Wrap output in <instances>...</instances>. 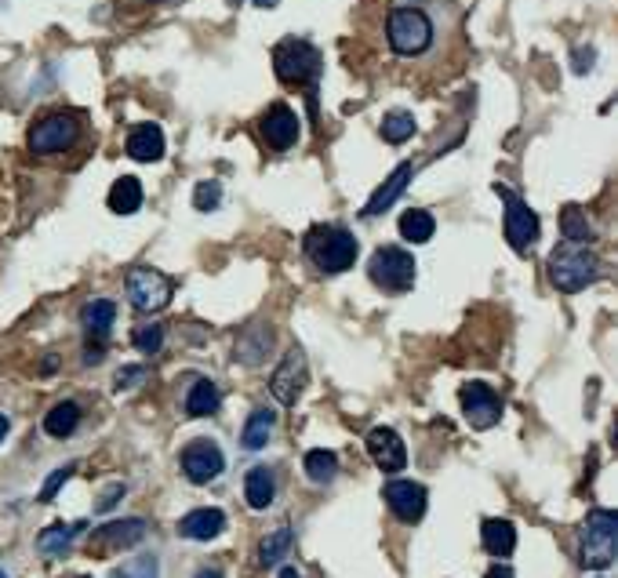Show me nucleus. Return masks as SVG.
I'll use <instances>...</instances> for the list:
<instances>
[{
  "label": "nucleus",
  "instance_id": "2eb2a0df",
  "mask_svg": "<svg viewBox=\"0 0 618 578\" xmlns=\"http://www.w3.org/2000/svg\"><path fill=\"white\" fill-rule=\"evenodd\" d=\"M259 131H262V139H266V146H273V150H291V146L299 142V117H295L291 106L273 102L270 110L262 113Z\"/></svg>",
  "mask_w": 618,
  "mask_h": 578
},
{
  "label": "nucleus",
  "instance_id": "f704fd0d",
  "mask_svg": "<svg viewBox=\"0 0 618 578\" xmlns=\"http://www.w3.org/2000/svg\"><path fill=\"white\" fill-rule=\"evenodd\" d=\"M73 477V466H62V469H55L48 480H44V488H40V502H51L55 495H59V488L66 484V480Z\"/></svg>",
  "mask_w": 618,
  "mask_h": 578
},
{
  "label": "nucleus",
  "instance_id": "20e7f679",
  "mask_svg": "<svg viewBox=\"0 0 618 578\" xmlns=\"http://www.w3.org/2000/svg\"><path fill=\"white\" fill-rule=\"evenodd\" d=\"M615 539H618V517L611 509H593L582 524V546L579 560L582 568L604 571L615 564Z\"/></svg>",
  "mask_w": 618,
  "mask_h": 578
},
{
  "label": "nucleus",
  "instance_id": "473e14b6",
  "mask_svg": "<svg viewBox=\"0 0 618 578\" xmlns=\"http://www.w3.org/2000/svg\"><path fill=\"white\" fill-rule=\"evenodd\" d=\"M131 346L139 349V353H146V357H153L164 346V328L160 324H142V328L131 331Z\"/></svg>",
  "mask_w": 618,
  "mask_h": 578
},
{
  "label": "nucleus",
  "instance_id": "f257e3e1",
  "mask_svg": "<svg viewBox=\"0 0 618 578\" xmlns=\"http://www.w3.org/2000/svg\"><path fill=\"white\" fill-rule=\"evenodd\" d=\"M306 255L320 273H346L357 262L360 244L342 226H313L306 233Z\"/></svg>",
  "mask_w": 618,
  "mask_h": 578
},
{
  "label": "nucleus",
  "instance_id": "a211bd4d",
  "mask_svg": "<svg viewBox=\"0 0 618 578\" xmlns=\"http://www.w3.org/2000/svg\"><path fill=\"white\" fill-rule=\"evenodd\" d=\"M226 531V513L222 509H193L179 520V535L193 542H211Z\"/></svg>",
  "mask_w": 618,
  "mask_h": 578
},
{
  "label": "nucleus",
  "instance_id": "f03ea898",
  "mask_svg": "<svg viewBox=\"0 0 618 578\" xmlns=\"http://www.w3.org/2000/svg\"><path fill=\"white\" fill-rule=\"evenodd\" d=\"M273 70L284 84L291 88H306L309 99L317 95V80H320V70H324V59H320V51L309 44V40H280L277 48H273Z\"/></svg>",
  "mask_w": 618,
  "mask_h": 578
},
{
  "label": "nucleus",
  "instance_id": "4be33fe9",
  "mask_svg": "<svg viewBox=\"0 0 618 578\" xmlns=\"http://www.w3.org/2000/svg\"><path fill=\"white\" fill-rule=\"evenodd\" d=\"M480 542H484V549H488L491 557H509L517 549V528L509 520H484Z\"/></svg>",
  "mask_w": 618,
  "mask_h": 578
},
{
  "label": "nucleus",
  "instance_id": "0eeeda50",
  "mask_svg": "<svg viewBox=\"0 0 618 578\" xmlns=\"http://www.w3.org/2000/svg\"><path fill=\"white\" fill-rule=\"evenodd\" d=\"M368 277L375 288L389 291V295H400V291H408L415 284V259H411V251L386 244V248H379L371 255Z\"/></svg>",
  "mask_w": 618,
  "mask_h": 578
},
{
  "label": "nucleus",
  "instance_id": "393cba45",
  "mask_svg": "<svg viewBox=\"0 0 618 578\" xmlns=\"http://www.w3.org/2000/svg\"><path fill=\"white\" fill-rule=\"evenodd\" d=\"M273 426H277V415H273L270 408L251 411V419L244 422V433H240V444L248 451H262L266 448V440H270Z\"/></svg>",
  "mask_w": 618,
  "mask_h": 578
},
{
  "label": "nucleus",
  "instance_id": "6ab92c4d",
  "mask_svg": "<svg viewBox=\"0 0 618 578\" xmlns=\"http://www.w3.org/2000/svg\"><path fill=\"white\" fill-rule=\"evenodd\" d=\"M411 179H415V164H400V168L393 171V175H389L386 182H382L379 190L371 193V200L364 204V219H375V215H382L386 208H393L400 193L408 190Z\"/></svg>",
  "mask_w": 618,
  "mask_h": 578
},
{
  "label": "nucleus",
  "instance_id": "b1692460",
  "mask_svg": "<svg viewBox=\"0 0 618 578\" xmlns=\"http://www.w3.org/2000/svg\"><path fill=\"white\" fill-rule=\"evenodd\" d=\"M80 531H84V524H51V528H44L37 535V549L44 557H62Z\"/></svg>",
  "mask_w": 618,
  "mask_h": 578
},
{
  "label": "nucleus",
  "instance_id": "2f4dec72",
  "mask_svg": "<svg viewBox=\"0 0 618 578\" xmlns=\"http://www.w3.org/2000/svg\"><path fill=\"white\" fill-rule=\"evenodd\" d=\"M291 549V528H277L273 535H266L259 546V564L262 568H277L280 560L288 557Z\"/></svg>",
  "mask_w": 618,
  "mask_h": 578
},
{
  "label": "nucleus",
  "instance_id": "7c9ffc66",
  "mask_svg": "<svg viewBox=\"0 0 618 578\" xmlns=\"http://www.w3.org/2000/svg\"><path fill=\"white\" fill-rule=\"evenodd\" d=\"M560 233H564V240L568 244H589L593 240V226H589L586 211L582 208H564V215H560Z\"/></svg>",
  "mask_w": 618,
  "mask_h": 578
},
{
  "label": "nucleus",
  "instance_id": "f8f14e48",
  "mask_svg": "<svg viewBox=\"0 0 618 578\" xmlns=\"http://www.w3.org/2000/svg\"><path fill=\"white\" fill-rule=\"evenodd\" d=\"M306 379H309V368H306V353L302 349H288L284 360L277 364L270 379V393L277 397V404L291 408L295 400L302 397V389H306Z\"/></svg>",
  "mask_w": 618,
  "mask_h": 578
},
{
  "label": "nucleus",
  "instance_id": "a19ab883",
  "mask_svg": "<svg viewBox=\"0 0 618 578\" xmlns=\"http://www.w3.org/2000/svg\"><path fill=\"white\" fill-rule=\"evenodd\" d=\"M8 429H11V422H8V415H0V440L8 437Z\"/></svg>",
  "mask_w": 618,
  "mask_h": 578
},
{
  "label": "nucleus",
  "instance_id": "7ed1b4c3",
  "mask_svg": "<svg viewBox=\"0 0 618 578\" xmlns=\"http://www.w3.org/2000/svg\"><path fill=\"white\" fill-rule=\"evenodd\" d=\"M600 277V259L586 244H560L553 255H549V280H553V288L564 291V295H575L582 291L586 284Z\"/></svg>",
  "mask_w": 618,
  "mask_h": 578
},
{
  "label": "nucleus",
  "instance_id": "6e6552de",
  "mask_svg": "<svg viewBox=\"0 0 618 578\" xmlns=\"http://www.w3.org/2000/svg\"><path fill=\"white\" fill-rule=\"evenodd\" d=\"M495 193H499L502 204H506V240H509V248L517 251V255H524V251H531V244H535L539 233H542L539 215L528 208V200H520L517 193L506 190V186H499V182H495Z\"/></svg>",
  "mask_w": 618,
  "mask_h": 578
},
{
  "label": "nucleus",
  "instance_id": "72a5a7b5",
  "mask_svg": "<svg viewBox=\"0 0 618 578\" xmlns=\"http://www.w3.org/2000/svg\"><path fill=\"white\" fill-rule=\"evenodd\" d=\"M219 200H222V186L215 179L200 182L197 193H193V204H197V211H215V208H219Z\"/></svg>",
  "mask_w": 618,
  "mask_h": 578
},
{
  "label": "nucleus",
  "instance_id": "f3484780",
  "mask_svg": "<svg viewBox=\"0 0 618 578\" xmlns=\"http://www.w3.org/2000/svg\"><path fill=\"white\" fill-rule=\"evenodd\" d=\"M113 320H117V306H113L110 299H95L84 306V328H88V339L95 342V346H88V364H99L102 360V342H106V335H110Z\"/></svg>",
  "mask_w": 618,
  "mask_h": 578
},
{
  "label": "nucleus",
  "instance_id": "c85d7f7f",
  "mask_svg": "<svg viewBox=\"0 0 618 578\" xmlns=\"http://www.w3.org/2000/svg\"><path fill=\"white\" fill-rule=\"evenodd\" d=\"M302 466H306V477L313 480V484H331V480L339 477V455H335V451H324V448L309 451Z\"/></svg>",
  "mask_w": 618,
  "mask_h": 578
},
{
  "label": "nucleus",
  "instance_id": "1a4fd4ad",
  "mask_svg": "<svg viewBox=\"0 0 618 578\" xmlns=\"http://www.w3.org/2000/svg\"><path fill=\"white\" fill-rule=\"evenodd\" d=\"M171 280L160 270L150 266H139V270L128 273V299L139 313H160V309L171 302Z\"/></svg>",
  "mask_w": 618,
  "mask_h": 578
},
{
  "label": "nucleus",
  "instance_id": "dca6fc26",
  "mask_svg": "<svg viewBox=\"0 0 618 578\" xmlns=\"http://www.w3.org/2000/svg\"><path fill=\"white\" fill-rule=\"evenodd\" d=\"M368 455L375 459V466L382 473H400V469L408 466V448H404V440L397 437V429L389 426H375L368 433Z\"/></svg>",
  "mask_w": 618,
  "mask_h": 578
},
{
  "label": "nucleus",
  "instance_id": "4c0bfd02",
  "mask_svg": "<svg viewBox=\"0 0 618 578\" xmlns=\"http://www.w3.org/2000/svg\"><path fill=\"white\" fill-rule=\"evenodd\" d=\"M117 499H124V484H113V488H106V495L99 499V513H106V509L117 506Z\"/></svg>",
  "mask_w": 618,
  "mask_h": 578
},
{
  "label": "nucleus",
  "instance_id": "5701e85b",
  "mask_svg": "<svg viewBox=\"0 0 618 578\" xmlns=\"http://www.w3.org/2000/svg\"><path fill=\"white\" fill-rule=\"evenodd\" d=\"M222 404V393L219 386L211 379H197L190 386V397H186V411H190L193 419H208V415H215Z\"/></svg>",
  "mask_w": 618,
  "mask_h": 578
},
{
  "label": "nucleus",
  "instance_id": "c756f323",
  "mask_svg": "<svg viewBox=\"0 0 618 578\" xmlns=\"http://www.w3.org/2000/svg\"><path fill=\"white\" fill-rule=\"evenodd\" d=\"M419 131V124H415V117H411L408 110H393L382 117V139L389 142V146H400V142H408L411 135Z\"/></svg>",
  "mask_w": 618,
  "mask_h": 578
},
{
  "label": "nucleus",
  "instance_id": "37998d69",
  "mask_svg": "<svg viewBox=\"0 0 618 578\" xmlns=\"http://www.w3.org/2000/svg\"><path fill=\"white\" fill-rule=\"evenodd\" d=\"M251 4H255V8H277L280 0H251Z\"/></svg>",
  "mask_w": 618,
  "mask_h": 578
},
{
  "label": "nucleus",
  "instance_id": "79ce46f5",
  "mask_svg": "<svg viewBox=\"0 0 618 578\" xmlns=\"http://www.w3.org/2000/svg\"><path fill=\"white\" fill-rule=\"evenodd\" d=\"M197 578H222V571H215V568H204V571H197Z\"/></svg>",
  "mask_w": 618,
  "mask_h": 578
},
{
  "label": "nucleus",
  "instance_id": "58836bf2",
  "mask_svg": "<svg viewBox=\"0 0 618 578\" xmlns=\"http://www.w3.org/2000/svg\"><path fill=\"white\" fill-rule=\"evenodd\" d=\"M589 62H593V51H586V55H582V51H579V55H575V70L586 73V70H589Z\"/></svg>",
  "mask_w": 618,
  "mask_h": 578
},
{
  "label": "nucleus",
  "instance_id": "c9c22d12",
  "mask_svg": "<svg viewBox=\"0 0 618 578\" xmlns=\"http://www.w3.org/2000/svg\"><path fill=\"white\" fill-rule=\"evenodd\" d=\"M113 578H157V560H153V557L135 560V564H128V568L117 571Z\"/></svg>",
  "mask_w": 618,
  "mask_h": 578
},
{
  "label": "nucleus",
  "instance_id": "ddd939ff",
  "mask_svg": "<svg viewBox=\"0 0 618 578\" xmlns=\"http://www.w3.org/2000/svg\"><path fill=\"white\" fill-rule=\"evenodd\" d=\"M226 469V455L215 440H193L182 448V473L193 480V484H211Z\"/></svg>",
  "mask_w": 618,
  "mask_h": 578
},
{
  "label": "nucleus",
  "instance_id": "423d86ee",
  "mask_svg": "<svg viewBox=\"0 0 618 578\" xmlns=\"http://www.w3.org/2000/svg\"><path fill=\"white\" fill-rule=\"evenodd\" d=\"M80 139V117L77 113H48L40 117L37 124L26 135V146L37 157H55V153L73 150Z\"/></svg>",
  "mask_w": 618,
  "mask_h": 578
},
{
  "label": "nucleus",
  "instance_id": "39448f33",
  "mask_svg": "<svg viewBox=\"0 0 618 578\" xmlns=\"http://www.w3.org/2000/svg\"><path fill=\"white\" fill-rule=\"evenodd\" d=\"M386 37L397 55H422L433 44V22L419 8H393L386 19Z\"/></svg>",
  "mask_w": 618,
  "mask_h": 578
},
{
  "label": "nucleus",
  "instance_id": "4468645a",
  "mask_svg": "<svg viewBox=\"0 0 618 578\" xmlns=\"http://www.w3.org/2000/svg\"><path fill=\"white\" fill-rule=\"evenodd\" d=\"M382 499L393 509V517L404 520V524H415L426 513V488L415 484V480H389L382 488Z\"/></svg>",
  "mask_w": 618,
  "mask_h": 578
},
{
  "label": "nucleus",
  "instance_id": "cd10ccee",
  "mask_svg": "<svg viewBox=\"0 0 618 578\" xmlns=\"http://www.w3.org/2000/svg\"><path fill=\"white\" fill-rule=\"evenodd\" d=\"M433 230H437V222H433L429 211L411 208L400 215V237L411 240V244H426V240L433 237Z\"/></svg>",
  "mask_w": 618,
  "mask_h": 578
},
{
  "label": "nucleus",
  "instance_id": "9d476101",
  "mask_svg": "<svg viewBox=\"0 0 618 578\" xmlns=\"http://www.w3.org/2000/svg\"><path fill=\"white\" fill-rule=\"evenodd\" d=\"M142 535H146V520H139V517L113 520V524H102L99 531H91L88 553H95V557H110V553H120V549L139 546Z\"/></svg>",
  "mask_w": 618,
  "mask_h": 578
},
{
  "label": "nucleus",
  "instance_id": "e433bc0d",
  "mask_svg": "<svg viewBox=\"0 0 618 578\" xmlns=\"http://www.w3.org/2000/svg\"><path fill=\"white\" fill-rule=\"evenodd\" d=\"M142 375H146L142 368H120L117 371V389H131L135 382H142Z\"/></svg>",
  "mask_w": 618,
  "mask_h": 578
},
{
  "label": "nucleus",
  "instance_id": "a878e982",
  "mask_svg": "<svg viewBox=\"0 0 618 578\" xmlns=\"http://www.w3.org/2000/svg\"><path fill=\"white\" fill-rule=\"evenodd\" d=\"M106 200H110V211H117V215H135L142 208V182L131 179V175H120Z\"/></svg>",
  "mask_w": 618,
  "mask_h": 578
},
{
  "label": "nucleus",
  "instance_id": "aec40b11",
  "mask_svg": "<svg viewBox=\"0 0 618 578\" xmlns=\"http://www.w3.org/2000/svg\"><path fill=\"white\" fill-rule=\"evenodd\" d=\"M128 157L142 160V164H153V160L164 157V131L157 124H139V128L128 135Z\"/></svg>",
  "mask_w": 618,
  "mask_h": 578
},
{
  "label": "nucleus",
  "instance_id": "ea45409f",
  "mask_svg": "<svg viewBox=\"0 0 618 578\" xmlns=\"http://www.w3.org/2000/svg\"><path fill=\"white\" fill-rule=\"evenodd\" d=\"M484 578H513V571H509L506 564H495V568H491V571H488V575H484Z\"/></svg>",
  "mask_w": 618,
  "mask_h": 578
},
{
  "label": "nucleus",
  "instance_id": "49530a36",
  "mask_svg": "<svg viewBox=\"0 0 618 578\" xmlns=\"http://www.w3.org/2000/svg\"><path fill=\"white\" fill-rule=\"evenodd\" d=\"M0 578H8V575H4V571H0Z\"/></svg>",
  "mask_w": 618,
  "mask_h": 578
},
{
  "label": "nucleus",
  "instance_id": "a18cd8bd",
  "mask_svg": "<svg viewBox=\"0 0 618 578\" xmlns=\"http://www.w3.org/2000/svg\"><path fill=\"white\" fill-rule=\"evenodd\" d=\"M142 4H175V0H142Z\"/></svg>",
  "mask_w": 618,
  "mask_h": 578
},
{
  "label": "nucleus",
  "instance_id": "412c9836",
  "mask_svg": "<svg viewBox=\"0 0 618 578\" xmlns=\"http://www.w3.org/2000/svg\"><path fill=\"white\" fill-rule=\"evenodd\" d=\"M244 499H248L251 509H270L273 499H277V477H273L266 466H255L244 477Z\"/></svg>",
  "mask_w": 618,
  "mask_h": 578
},
{
  "label": "nucleus",
  "instance_id": "c03bdc74",
  "mask_svg": "<svg viewBox=\"0 0 618 578\" xmlns=\"http://www.w3.org/2000/svg\"><path fill=\"white\" fill-rule=\"evenodd\" d=\"M280 578H302V575L295 568H284V571H280Z\"/></svg>",
  "mask_w": 618,
  "mask_h": 578
},
{
  "label": "nucleus",
  "instance_id": "9b49d317",
  "mask_svg": "<svg viewBox=\"0 0 618 578\" xmlns=\"http://www.w3.org/2000/svg\"><path fill=\"white\" fill-rule=\"evenodd\" d=\"M462 400V415H466V422L473 429H491L499 426L502 419V400L499 393L491 386H484V382H466L459 393Z\"/></svg>",
  "mask_w": 618,
  "mask_h": 578
},
{
  "label": "nucleus",
  "instance_id": "bb28decb",
  "mask_svg": "<svg viewBox=\"0 0 618 578\" xmlns=\"http://www.w3.org/2000/svg\"><path fill=\"white\" fill-rule=\"evenodd\" d=\"M80 426V408L73 404V400H62V404H55V408L44 415V429H48V437H70L73 429Z\"/></svg>",
  "mask_w": 618,
  "mask_h": 578
}]
</instances>
